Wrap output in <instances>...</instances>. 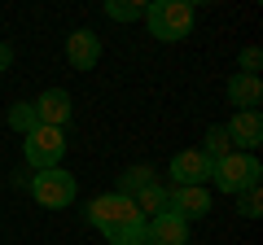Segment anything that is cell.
<instances>
[{"instance_id": "1", "label": "cell", "mask_w": 263, "mask_h": 245, "mask_svg": "<svg viewBox=\"0 0 263 245\" xmlns=\"http://www.w3.org/2000/svg\"><path fill=\"white\" fill-rule=\"evenodd\" d=\"M193 18H197V9L189 0H154V5H145V27H149V35L162 39V44L184 39L189 31H193Z\"/></svg>"}, {"instance_id": "2", "label": "cell", "mask_w": 263, "mask_h": 245, "mask_svg": "<svg viewBox=\"0 0 263 245\" xmlns=\"http://www.w3.org/2000/svg\"><path fill=\"white\" fill-rule=\"evenodd\" d=\"M211 184H215L219 193H228V197H237V193L246 189H259L263 184V162L254 158V153H228V158L215 162V171H211Z\"/></svg>"}, {"instance_id": "3", "label": "cell", "mask_w": 263, "mask_h": 245, "mask_svg": "<svg viewBox=\"0 0 263 245\" xmlns=\"http://www.w3.org/2000/svg\"><path fill=\"white\" fill-rule=\"evenodd\" d=\"M31 197H35L44 210H66L70 201L79 197V184H75V175L62 171V167L35 171V175H31Z\"/></svg>"}, {"instance_id": "4", "label": "cell", "mask_w": 263, "mask_h": 245, "mask_svg": "<svg viewBox=\"0 0 263 245\" xmlns=\"http://www.w3.org/2000/svg\"><path fill=\"white\" fill-rule=\"evenodd\" d=\"M22 153H27L31 171H53V167H62L66 136L57 132V127H35L31 136H22Z\"/></svg>"}, {"instance_id": "5", "label": "cell", "mask_w": 263, "mask_h": 245, "mask_svg": "<svg viewBox=\"0 0 263 245\" xmlns=\"http://www.w3.org/2000/svg\"><path fill=\"white\" fill-rule=\"evenodd\" d=\"M141 210H136V201L123 197V193H105V197H92V206H88V223L97 228V232H105V228L114 223H127V219H136ZM145 219V215H141Z\"/></svg>"}, {"instance_id": "6", "label": "cell", "mask_w": 263, "mask_h": 245, "mask_svg": "<svg viewBox=\"0 0 263 245\" xmlns=\"http://www.w3.org/2000/svg\"><path fill=\"white\" fill-rule=\"evenodd\" d=\"M224 132H228V145L237 153H254L263 145V114L259 110H233V118L224 122Z\"/></svg>"}, {"instance_id": "7", "label": "cell", "mask_w": 263, "mask_h": 245, "mask_svg": "<svg viewBox=\"0 0 263 245\" xmlns=\"http://www.w3.org/2000/svg\"><path fill=\"white\" fill-rule=\"evenodd\" d=\"M211 171H215V167H211L197 149H180L176 158H171L167 175H171V184H176V189H206Z\"/></svg>"}, {"instance_id": "8", "label": "cell", "mask_w": 263, "mask_h": 245, "mask_svg": "<svg viewBox=\"0 0 263 245\" xmlns=\"http://www.w3.org/2000/svg\"><path fill=\"white\" fill-rule=\"evenodd\" d=\"M35 118H40V127H57V132H62L66 122H70V92H66V88H48V92H40L35 101Z\"/></svg>"}, {"instance_id": "9", "label": "cell", "mask_w": 263, "mask_h": 245, "mask_svg": "<svg viewBox=\"0 0 263 245\" xmlns=\"http://www.w3.org/2000/svg\"><path fill=\"white\" fill-rule=\"evenodd\" d=\"M66 62L75 70H92L101 62V39H97V31H88V27L70 31L66 35Z\"/></svg>"}, {"instance_id": "10", "label": "cell", "mask_w": 263, "mask_h": 245, "mask_svg": "<svg viewBox=\"0 0 263 245\" xmlns=\"http://www.w3.org/2000/svg\"><path fill=\"white\" fill-rule=\"evenodd\" d=\"M167 210H171L176 219H184V223L206 219V215H211V193H206V189H171V193H167Z\"/></svg>"}, {"instance_id": "11", "label": "cell", "mask_w": 263, "mask_h": 245, "mask_svg": "<svg viewBox=\"0 0 263 245\" xmlns=\"http://www.w3.org/2000/svg\"><path fill=\"white\" fill-rule=\"evenodd\" d=\"M145 245H189V223L162 210V215L145 219Z\"/></svg>"}, {"instance_id": "12", "label": "cell", "mask_w": 263, "mask_h": 245, "mask_svg": "<svg viewBox=\"0 0 263 245\" xmlns=\"http://www.w3.org/2000/svg\"><path fill=\"white\" fill-rule=\"evenodd\" d=\"M224 92H228V105H233V110H259V105H263V79L237 70V75L228 79Z\"/></svg>"}, {"instance_id": "13", "label": "cell", "mask_w": 263, "mask_h": 245, "mask_svg": "<svg viewBox=\"0 0 263 245\" xmlns=\"http://www.w3.org/2000/svg\"><path fill=\"white\" fill-rule=\"evenodd\" d=\"M105 245H145V219L136 215V219H127V223H114V228H105Z\"/></svg>"}, {"instance_id": "14", "label": "cell", "mask_w": 263, "mask_h": 245, "mask_svg": "<svg viewBox=\"0 0 263 245\" xmlns=\"http://www.w3.org/2000/svg\"><path fill=\"white\" fill-rule=\"evenodd\" d=\"M149 184H158L154 167H127V171L119 175V193H123V197H136V193L149 189Z\"/></svg>"}, {"instance_id": "15", "label": "cell", "mask_w": 263, "mask_h": 245, "mask_svg": "<svg viewBox=\"0 0 263 245\" xmlns=\"http://www.w3.org/2000/svg\"><path fill=\"white\" fill-rule=\"evenodd\" d=\"M197 153H202V158H206L211 167H215L219 158H228V153H233V145H228V132H224V122H215V127L206 132V140H202V149H197Z\"/></svg>"}, {"instance_id": "16", "label": "cell", "mask_w": 263, "mask_h": 245, "mask_svg": "<svg viewBox=\"0 0 263 245\" xmlns=\"http://www.w3.org/2000/svg\"><path fill=\"white\" fill-rule=\"evenodd\" d=\"M132 201H136V210H141L145 219H154V215L167 210V189H162V184H149V189H141Z\"/></svg>"}, {"instance_id": "17", "label": "cell", "mask_w": 263, "mask_h": 245, "mask_svg": "<svg viewBox=\"0 0 263 245\" xmlns=\"http://www.w3.org/2000/svg\"><path fill=\"white\" fill-rule=\"evenodd\" d=\"M9 127H13L18 136H31V132L40 127V118H35V105H31V101H18V105H9Z\"/></svg>"}, {"instance_id": "18", "label": "cell", "mask_w": 263, "mask_h": 245, "mask_svg": "<svg viewBox=\"0 0 263 245\" xmlns=\"http://www.w3.org/2000/svg\"><path fill=\"white\" fill-rule=\"evenodd\" d=\"M105 18H114V22H136V18H145V5H136V0H105Z\"/></svg>"}, {"instance_id": "19", "label": "cell", "mask_w": 263, "mask_h": 245, "mask_svg": "<svg viewBox=\"0 0 263 245\" xmlns=\"http://www.w3.org/2000/svg\"><path fill=\"white\" fill-rule=\"evenodd\" d=\"M263 189V184H259ZM259 189H246V193H237V210H241L246 219H259L263 215V193Z\"/></svg>"}, {"instance_id": "20", "label": "cell", "mask_w": 263, "mask_h": 245, "mask_svg": "<svg viewBox=\"0 0 263 245\" xmlns=\"http://www.w3.org/2000/svg\"><path fill=\"white\" fill-rule=\"evenodd\" d=\"M241 75H259V66H263V53H259V44H250V48H241Z\"/></svg>"}, {"instance_id": "21", "label": "cell", "mask_w": 263, "mask_h": 245, "mask_svg": "<svg viewBox=\"0 0 263 245\" xmlns=\"http://www.w3.org/2000/svg\"><path fill=\"white\" fill-rule=\"evenodd\" d=\"M9 66H13V48H9V44H0V75H5Z\"/></svg>"}]
</instances>
